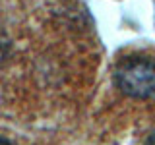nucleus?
<instances>
[{
  "label": "nucleus",
  "mask_w": 155,
  "mask_h": 145,
  "mask_svg": "<svg viewBox=\"0 0 155 145\" xmlns=\"http://www.w3.org/2000/svg\"><path fill=\"white\" fill-rule=\"evenodd\" d=\"M114 85L132 99L155 97V60L147 56H128L114 70Z\"/></svg>",
  "instance_id": "nucleus-1"
},
{
  "label": "nucleus",
  "mask_w": 155,
  "mask_h": 145,
  "mask_svg": "<svg viewBox=\"0 0 155 145\" xmlns=\"http://www.w3.org/2000/svg\"><path fill=\"white\" fill-rule=\"evenodd\" d=\"M145 145H155V132L147 137V141H145Z\"/></svg>",
  "instance_id": "nucleus-2"
},
{
  "label": "nucleus",
  "mask_w": 155,
  "mask_h": 145,
  "mask_svg": "<svg viewBox=\"0 0 155 145\" xmlns=\"http://www.w3.org/2000/svg\"><path fill=\"white\" fill-rule=\"evenodd\" d=\"M0 145H14L10 139H6V137H0Z\"/></svg>",
  "instance_id": "nucleus-3"
}]
</instances>
